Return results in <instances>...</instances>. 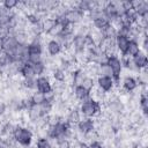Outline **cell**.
I'll return each instance as SVG.
<instances>
[{
    "label": "cell",
    "mask_w": 148,
    "mask_h": 148,
    "mask_svg": "<svg viewBox=\"0 0 148 148\" xmlns=\"http://www.w3.org/2000/svg\"><path fill=\"white\" fill-rule=\"evenodd\" d=\"M13 136H14V140L16 142H18L20 145H22V146H29L30 142H31V139H32V133L28 128L16 126Z\"/></svg>",
    "instance_id": "cell-1"
},
{
    "label": "cell",
    "mask_w": 148,
    "mask_h": 148,
    "mask_svg": "<svg viewBox=\"0 0 148 148\" xmlns=\"http://www.w3.org/2000/svg\"><path fill=\"white\" fill-rule=\"evenodd\" d=\"M81 112L87 117H92L96 113L101 112V103L97 101L86 99L81 105Z\"/></svg>",
    "instance_id": "cell-2"
},
{
    "label": "cell",
    "mask_w": 148,
    "mask_h": 148,
    "mask_svg": "<svg viewBox=\"0 0 148 148\" xmlns=\"http://www.w3.org/2000/svg\"><path fill=\"white\" fill-rule=\"evenodd\" d=\"M106 64L109 65L111 72H112V76L114 77L116 82L118 83L119 81V76H120V73H121V62H120V59L117 57V56H112V57H109L108 60H106Z\"/></svg>",
    "instance_id": "cell-3"
},
{
    "label": "cell",
    "mask_w": 148,
    "mask_h": 148,
    "mask_svg": "<svg viewBox=\"0 0 148 148\" xmlns=\"http://www.w3.org/2000/svg\"><path fill=\"white\" fill-rule=\"evenodd\" d=\"M64 18L66 20L67 23H71V24H76L79 22L82 21L83 18V13L76 10V9H71V10H67L64 15Z\"/></svg>",
    "instance_id": "cell-4"
},
{
    "label": "cell",
    "mask_w": 148,
    "mask_h": 148,
    "mask_svg": "<svg viewBox=\"0 0 148 148\" xmlns=\"http://www.w3.org/2000/svg\"><path fill=\"white\" fill-rule=\"evenodd\" d=\"M36 88H37V91H39L42 94H47V92L52 91V86H51L49 79L44 77V76H40L36 80Z\"/></svg>",
    "instance_id": "cell-5"
},
{
    "label": "cell",
    "mask_w": 148,
    "mask_h": 148,
    "mask_svg": "<svg viewBox=\"0 0 148 148\" xmlns=\"http://www.w3.org/2000/svg\"><path fill=\"white\" fill-rule=\"evenodd\" d=\"M98 87L104 91H110L113 87V80L109 76H99L98 77Z\"/></svg>",
    "instance_id": "cell-6"
},
{
    "label": "cell",
    "mask_w": 148,
    "mask_h": 148,
    "mask_svg": "<svg viewBox=\"0 0 148 148\" xmlns=\"http://www.w3.org/2000/svg\"><path fill=\"white\" fill-rule=\"evenodd\" d=\"M77 128H79V132L86 134L88 132H91L94 131V123L91 119H83V120H80L77 123Z\"/></svg>",
    "instance_id": "cell-7"
},
{
    "label": "cell",
    "mask_w": 148,
    "mask_h": 148,
    "mask_svg": "<svg viewBox=\"0 0 148 148\" xmlns=\"http://www.w3.org/2000/svg\"><path fill=\"white\" fill-rule=\"evenodd\" d=\"M132 61H133V64H134L139 69L146 68V67H147V62H148L146 53H142L141 51H140L135 57H133V60H132Z\"/></svg>",
    "instance_id": "cell-8"
},
{
    "label": "cell",
    "mask_w": 148,
    "mask_h": 148,
    "mask_svg": "<svg viewBox=\"0 0 148 148\" xmlns=\"http://www.w3.org/2000/svg\"><path fill=\"white\" fill-rule=\"evenodd\" d=\"M72 46L74 47V52H80L84 50V36L82 35H75L72 42Z\"/></svg>",
    "instance_id": "cell-9"
},
{
    "label": "cell",
    "mask_w": 148,
    "mask_h": 148,
    "mask_svg": "<svg viewBox=\"0 0 148 148\" xmlns=\"http://www.w3.org/2000/svg\"><path fill=\"white\" fill-rule=\"evenodd\" d=\"M128 43H130V39L125 36H117L116 37V46L123 54H125L127 46H128Z\"/></svg>",
    "instance_id": "cell-10"
},
{
    "label": "cell",
    "mask_w": 148,
    "mask_h": 148,
    "mask_svg": "<svg viewBox=\"0 0 148 148\" xmlns=\"http://www.w3.org/2000/svg\"><path fill=\"white\" fill-rule=\"evenodd\" d=\"M28 116H29V119L32 120V121H37L43 114H42V111H40V108L39 105H36L34 104L29 110H28Z\"/></svg>",
    "instance_id": "cell-11"
},
{
    "label": "cell",
    "mask_w": 148,
    "mask_h": 148,
    "mask_svg": "<svg viewBox=\"0 0 148 148\" xmlns=\"http://www.w3.org/2000/svg\"><path fill=\"white\" fill-rule=\"evenodd\" d=\"M139 52H140V45L138 44V42H136V40H130L125 54L128 56V57H130V56H131V57H135Z\"/></svg>",
    "instance_id": "cell-12"
},
{
    "label": "cell",
    "mask_w": 148,
    "mask_h": 148,
    "mask_svg": "<svg viewBox=\"0 0 148 148\" xmlns=\"http://www.w3.org/2000/svg\"><path fill=\"white\" fill-rule=\"evenodd\" d=\"M74 95L76 97V99H81V101H86L88 99L90 92L88 90H86L82 86H75V89H74Z\"/></svg>",
    "instance_id": "cell-13"
},
{
    "label": "cell",
    "mask_w": 148,
    "mask_h": 148,
    "mask_svg": "<svg viewBox=\"0 0 148 148\" xmlns=\"http://www.w3.org/2000/svg\"><path fill=\"white\" fill-rule=\"evenodd\" d=\"M102 35H103V38H109V39H116L117 37V30L113 28L112 24H109L106 25L103 30H101Z\"/></svg>",
    "instance_id": "cell-14"
},
{
    "label": "cell",
    "mask_w": 148,
    "mask_h": 148,
    "mask_svg": "<svg viewBox=\"0 0 148 148\" xmlns=\"http://www.w3.org/2000/svg\"><path fill=\"white\" fill-rule=\"evenodd\" d=\"M20 73L23 75L24 79H31V77H35V75H36L35 74V71L32 68V65H30L29 62H27V64H24L22 66Z\"/></svg>",
    "instance_id": "cell-15"
},
{
    "label": "cell",
    "mask_w": 148,
    "mask_h": 148,
    "mask_svg": "<svg viewBox=\"0 0 148 148\" xmlns=\"http://www.w3.org/2000/svg\"><path fill=\"white\" fill-rule=\"evenodd\" d=\"M123 86H124V89H125L126 91H132V90H134V89L136 88L138 82H136V80H135L134 77H132V76H127V77L124 79Z\"/></svg>",
    "instance_id": "cell-16"
},
{
    "label": "cell",
    "mask_w": 148,
    "mask_h": 148,
    "mask_svg": "<svg viewBox=\"0 0 148 148\" xmlns=\"http://www.w3.org/2000/svg\"><path fill=\"white\" fill-rule=\"evenodd\" d=\"M47 51H49V53L51 56H57L61 51V46L56 39L54 40H50L47 43Z\"/></svg>",
    "instance_id": "cell-17"
},
{
    "label": "cell",
    "mask_w": 148,
    "mask_h": 148,
    "mask_svg": "<svg viewBox=\"0 0 148 148\" xmlns=\"http://www.w3.org/2000/svg\"><path fill=\"white\" fill-rule=\"evenodd\" d=\"M92 23H94V25H95V28L97 29V30H103L106 25H109L110 24V22H109V20L105 17V15L104 16H102V17H98V18H96V20H94L92 21Z\"/></svg>",
    "instance_id": "cell-18"
},
{
    "label": "cell",
    "mask_w": 148,
    "mask_h": 148,
    "mask_svg": "<svg viewBox=\"0 0 148 148\" xmlns=\"http://www.w3.org/2000/svg\"><path fill=\"white\" fill-rule=\"evenodd\" d=\"M42 44L38 43H30L28 45V53L29 54H42Z\"/></svg>",
    "instance_id": "cell-19"
},
{
    "label": "cell",
    "mask_w": 148,
    "mask_h": 148,
    "mask_svg": "<svg viewBox=\"0 0 148 148\" xmlns=\"http://www.w3.org/2000/svg\"><path fill=\"white\" fill-rule=\"evenodd\" d=\"M57 23V21L56 20H52V18H49V17H46V18H43V21H42V27H43V31H45V32H49L53 27H54V24Z\"/></svg>",
    "instance_id": "cell-20"
},
{
    "label": "cell",
    "mask_w": 148,
    "mask_h": 148,
    "mask_svg": "<svg viewBox=\"0 0 148 148\" xmlns=\"http://www.w3.org/2000/svg\"><path fill=\"white\" fill-rule=\"evenodd\" d=\"M98 74H101V76H109L112 77V72L109 67L108 64H101L98 65Z\"/></svg>",
    "instance_id": "cell-21"
},
{
    "label": "cell",
    "mask_w": 148,
    "mask_h": 148,
    "mask_svg": "<svg viewBox=\"0 0 148 148\" xmlns=\"http://www.w3.org/2000/svg\"><path fill=\"white\" fill-rule=\"evenodd\" d=\"M30 99H31V102H32L34 104L39 105V104H42L43 102H45V95L42 94V92H39V91H36V92H34V94L31 95Z\"/></svg>",
    "instance_id": "cell-22"
},
{
    "label": "cell",
    "mask_w": 148,
    "mask_h": 148,
    "mask_svg": "<svg viewBox=\"0 0 148 148\" xmlns=\"http://www.w3.org/2000/svg\"><path fill=\"white\" fill-rule=\"evenodd\" d=\"M80 112L76 109H73L68 114V123L69 124H77L80 121Z\"/></svg>",
    "instance_id": "cell-23"
},
{
    "label": "cell",
    "mask_w": 148,
    "mask_h": 148,
    "mask_svg": "<svg viewBox=\"0 0 148 148\" xmlns=\"http://www.w3.org/2000/svg\"><path fill=\"white\" fill-rule=\"evenodd\" d=\"M140 98H139V104H140V108L142 109V112L145 114H147L148 112V99H147V96L146 94H140Z\"/></svg>",
    "instance_id": "cell-24"
},
{
    "label": "cell",
    "mask_w": 148,
    "mask_h": 148,
    "mask_svg": "<svg viewBox=\"0 0 148 148\" xmlns=\"http://www.w3.org/2000/svg\"><path fill=\"white\" fill-rule=\"evenodd\" d=\"M53 77L58 82H64V81H66V73H65V71H61V69L57 68V69L53 71Z\"/></svg>",
    "instance_id": "cell-25"
},
{
    "label": "cell",
    "mask_w": 148,
    "mask_h": 148,
    "mask_svg": "<svg viewBox=\"0 0 148 148\" xmlns=\"http://www.w3.org/2000/svg\"><path fill=\"white\" fill-rule=\"evenodd\" d=\"M81 86H82L86 90H88V91L90 92V90L94 88V79H92V77H90V76H86V77H84V80L82 81Z\"/></svg>",
    "instance_id": "cell-26"
},
{
    "label": "cell",
    "mask_w": 148,
    "mask_h": 148,
    "mask_svg": "<svg viewBox=\"0 0 148 148\" xmlns=\"http://www.w3.org/2000/svg\"><path fill=\"white\" fill-rule=\"evenodd\" d=\"M22 86L27 89H35L36 88V80L35 77H31V79H24L22 81Z\"/></svg>",
    "instance_id": "cell-27"
},
{
    "label": "cell",
    "mask_w": 148,
    "mask_h": 148,
    "mask_svg": "<svg viewBox=\"0 0 148 148\" xmlns=\"http://www.w3.org/2000/svg\"><path fill=\"white\" fill-rule=\"evenodd\" d=\"M36 147H37V148H52L50 141H49L46 138H39V139L37 140Z\"/></svg>",
    "instance_id": "cell-28"
},
{
    "label": "cell",
    "mask_w": 148,
    "mask_h": 148,
    "mask_svg": "<svg viewBox=\"0 0 148 148\" xmlns=\"http://www.w3.org/2000/svg\"><path fill=\"white\" fill-rule=\"evenodd\" d=\"M2 5H3V7H5L6 9L12 10L13 8H15V7L18 6V1H17V0H5V1L2 2Z\"/></svg>",
    "instance_id": "cell-29"
},
{
    "label": "cell",
    "mask_w": 148,
    "mask_h": 148,
    "mask_svg": "<svg viewBox=\"0 0 148 148\" xmlns=\"http://www.w3.org/2000/svg\"><path fill=\"white\" fill-rule=\"evenodd\" d=\"M32 68H34L36 75H40L45 71V64L43 61L42 62H38V64H35V65H32Z\"/></svg>",
    "instance_id": "cell-30"
},
{
    "label": "cell",
    "mask_w": 148,
    "mask_h": 148,
    "mask_svg": "<svg viewBox=\"0 0 148 148\" xmlns=\"http://www.w3.org/2000/svg\"><path fill=\"white\" fill-rule=\"evenodd\" d=\"M57 142V146H58V148H69V141L67 140V139H62V140H58V141H56Z\"/></svg>",
    "instance_id": "cell-31"
},
{
    "label": "cell",
    "mask_w": 148,
    "mask_h": 148,
    "mask_svg": "<svg viewBox=\"0 0 148 148\" xmlns=\"http://www.w3.org/2000/svg\"><path fill=\"white\" fill-rule=\"evenodd\" d=\"M88 148H103V147H102V145L98 143V142H91V143L88 146Z\"/></svg>",
    "instance_id": "cell-32"
},
{
    "label": "cell",
    "mask_w": 148,
    "mask_h": 148,
    "mask_svg": "<svg viewBox=\"0 0 148 148\" xmlns=\"http://www.w3.org/2000/svg\"><path fill=\"white\" fill-rule=\"evenodd\" d=\"M5 111H6V104L0 102V116H2L5 113Z\"/></svg>",
    "instance_id": "cell-33"
},
{
    "label": "cell",
    "mask_w": 148,
    "mask_h": 148,
    "mask_svg": "<svg viewBox=\"0 0 148 148\" xmlns=\"http://www.w3.org/2000/svg\"><path fill=\"white\" fill-rule=\"evenodd\" d=\"M79 148H88V145H87V143H84V142H80Z\"/></svg>",
    "instance_id": "cell-34"
}]
</instances>
